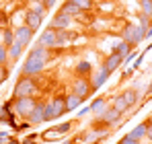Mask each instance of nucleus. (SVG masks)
I'll return each instance as SVG.
<instances>
[{"mask_svg":"<svg viewBox=\"0 0 152 144\" xmlns=\"http://www.w3.org/2000/svg\"><path fill=\"white\" fill-rule=\"evenodd\" d=\"M146 39H152V27L148 29V33H146Z\"/></svg>","mask_w":152,"mask_h":144,"instance_id":"obj_45","label":"nucleus"},{"mask_svg":"<svg viewBox=\"0 0 152 144\" xmlns=\"http://www.w3.org/2000/svg\"><path fill=\"white\" fill-rule=\"evenodd\" d=\"M88 113H91V107H88V105H84V107H80V109L76 111V115H78V120H80V118H86Z\"/></svg>","mask_w":152,"mask_h":144,"instance_id":"obj_39","label":"nucleus"},{"mask_svg":"<svg viewBox=\"0 0 152 144\" xmlns=\"http://www.w3.org/2000/svg\"><path fill=\"white\" fill-rule=\"evenodd\" d=\"M117 144H140V142H138L136 138H132L129 134H126L124 138H119V142H117Z\"/></svg>","mask_w":152,"mask_h":144,"instance_id":"obj_37","label":"nucleus"},{"mask_svg":"<svg viewBox=\"0 0 152 144\" xmlns=\"http://www.w3.org/2000/svg\"><path fill=\"white\" fill-rule=\"evenodd\" d=\"M146 140L152 142V123H148V128H146Z\"/></svg>","mask_w":152,"mask_h":144,"instance_id":"obj_42","label":"nucleus"},{"mask_svg":"<svg viewBox=\"0 0 152 144\" xmlns=\"http://www.w3.org/2000/svg\"><path fill=\"white\" fill-rule=\"evenodd\" d=\"M70 93H74L76 97H80L82 101H86L88 97L93 95V87H91V80L88 78H82V76H74L72 84H70Z\"/></svg>","mask_w":152,"mask_h":144,"instance_id":"obj_5","label":"nucleus"},{"mask_svg":"<svg viewBox=\"0 0 152 144\" xmlns=\"http://www.w3.org/2000/svg\"><path fill=\"white\" fill-rule=\"evenodd\" d=\"M23 54H25V48H23L19 41H15L12 46H8V66H12Z\"/></svg>","mask_w":152,"mask_h":144,"instance_id":"obj_18","label":"nucleus"},{"mask_svg":"<svg viewBox=\"0 0 152 144\" xmlns=\"http://www.w3.org/2000/svg\"><path fill=\"white\" fill-rule=\"evenodd\" d=\"M74 144H88V142H84V140H76Z\"/></svg>","mask_w":152,"mask_h":144,"instance_id":"obj_46","label":"nucleus"},{"mask_svg":"<svg viewBox=\"0 0 152 144\" xmlns=\"http://www.w3.org/2000/svg\"><path fill=\"white\" fill-rule=\"evenodd\" d=\"M50 27H53V29H70L72 27V17H68V15L58 10L53 15V19L50 21Z\"/></svg>","mask_w":152,"mask_h":144,"instance_id":"obj_13","label":"nucleus"},{"mask_svg":"<svg viewBox=\"0 0 152 144\" xmlns=\"http://www.w3.org/2000/svg\"><path fill=\"white\" fill-rule=\"evenodd\" d=\"M2 115H4V109H2V107H0V118H2Z\"/></svg>","mask_w":152,"mask_h":144,"instance_id":"obj_48","label":"nucleus"},{"mask_svg":"<svg viewBox=\"0 0 152 144\" xmlns=\"http://www.w3.org/2000/svg\"><path fill=\"white\" fill-rule=\"evenodd\" d=\"M56 41H58V29H53L50 25H48V29L41 31L39 39H37L39 46H43V48H48V49H56Z\"/></svg>","mask_w":152,"mask_h":144,"instance_id":"obj_9","label":"nucleus"},{"mask_svg":"<svg viewBox=\"0 0 152 144\" xmlns=\"http://www.w3.org/2000/svg\"><path fill=\"white\" fill-rule=\"evenodd\" d=\"M72 2H74L82 12H88V10H93V6H95V0H72Z\"/></svg>","mask_w":152,"mask_h":144,"instance_id":"obj_30","label":"nucleus"},{"mask_svg":"<svg viewBox=\"0 0 152 144\" xmlns=\"http://www.w3.org/2000/svg\"><path fill=\"white\" fill-rule=\"evenodd\" d=\"M111 78V74L107 70H103V68H99V70H95L91 76H88V80H91V87H93V91H99L101 87H105V82Z\"/></svg>","mask_w":152,"mask_h":144,"instance_id":"obj_11","label":"nucleus"},{"mask_svg":"<svg viewBox=\"0 0 152 144\" xmlns=\"http://www.w3.org/2000/svg\"><path fill=\"white\" fill-rule=\"evenodd\" d=\"M121 118H124V115H121V113H119L113 105H109V107L103 111L101 115H97L95 120H101L103 123L111 130V128H117V126H121V123H124V121H121Z\"/></svg>","mask_w":152,"mask_h":144,"instance_id":"obj_6","label":"nucleus"},{"mask_svg":"<svg viewBox=\"0 0 152 144\" xmlns=\"http://www.w3.org/2000/svg\"><path fill=\"white\" fill-rule=\"evenodd\" d=\"M10 140H12L10 132H0V144H8Z\"/></svg>","mask_w":152,"mask_h":144,"instance_id":"obj_40","label":"nucleus"},{"mask_svg":"<svg viewBox=\"0 0 152 144\" xmlns=\"http://www.w3.org/2000/svg\"><path fill=\"white\" fill-rule=\"evenodd\" d=\"M138 8H140V15L152 19V0H138Z\"/></svg>","mask_w":152,"mask_h":144,"instance_id":"obj_26","label":"nucleus"},{"mask_svg":"<svg viewBox=\"0 0 152 144\" xmlns=\"http://www.w3.org/2000/svg\"><path fill=\"white\" fill-rule=\"evenodd\" d=\"M2 37H4V39H2V46H6V48L12 46V43H15V29L6 27V29L2 31Z\"/></svg>","mask_w":152,"mask_h":144,"instance_id":"obj_28","label":"nucleus"},{"mask_svg":"<svg viewBox=\"0 0 152 144\" xmlns=\"http://www.w3.org/2000/svg\"><path fill=\"white\" fill-rule=\"evenodd\" d=\"M82 103H84V101H82L80 97H76L74 93H66V109H68V111H78Z\"/></svg>","mask_w":152,"mask_h":144,"instance_id":"obj_22","label":"nucleus"},{"mask_svg":"<svg viewBox=\"0 0 152 144\" xmlns=\"http://www.w3.org/2000/svg\"><path fill=\"white\" fill-rule=\"evenodd\" d=\"M111 105H113V107H115L121 115H126L127 111H129V103L126 101V97L121 95V93H119V95H115L113 99H111Z\"/></svg>","mask_w":152,"mask_h":144,"instance_id":"obj_21","label":"nucleus"},{"mask_svg":"<svg viewBox=\"0 0 152 144\" xmlns=\"http://www.w3.org/2000/svg\"><path fill=\"white\" fill-rule=\"evenodd\" d=\"M138 25L148 33V29L152 27V19H148V17H144V15H138Z\"/></svg>","mask_w":152,"mask_h":144,"instance_id":"obj_32","label":"nucleus"},{"mask_svg":"<svg viewBox=\"0 0 152 144\" xmlns=\"http://www.w3.org/2000/svg\"><path fill=\"white\" fill-rule=\"evenodd\" d=\"M50 51H51V49L43 48V46H39V43L35 41V43H33V48H31V51H29V56H33V58H41V60H45V62H48Z\"/></svg>","mask_w":152,"mask_h":144,"instance_id":"obj_23","label":"nucleus"},{"mask_svg":"<svg viewBox=\"0 0 152 144\" xmlns=\"http://www.w3.org/2000/svg\"><path fill=\"white\" fill-rule=\"evenodd\" d=\"M41 23H43V17L27 8V12H25V25H27V27H31L33 31H37V29L41 27Z\"/></svg>","mask_w":152,"mask_h":144,"instance_id":"obj_16","label":"nucleus"},{"mask_svg":"<svg viewBox=\"0 0 152 144\" xmlns=\"http://www.w3.org/2000/svg\"><path fill=\"white\" fill-rule=\"evenodd\" d=\"M88 107H91V113H93L95 118H97V115H101L103 111L109 107V103H107V97H103V95L95 97V99L91 101V105H88Z\"/></svg>","mask_w":152,"mask_h":144,"instance_id":"obj_15","label":"nucleus"},{"mask_svg":"<svg viewBox=\"0 0 152 144\" xmlns=\"http://www.w3.org/2000/svg\"><path fill=\"white\" fill-rule=\"evenodd\" d=\"M8 74H10V68H8V66H4V64H0V84L8 78Z\"/></svg>","mask_w":152,"mask_h":144,"instance_id":"obj_36","label":"nucleus"},{"mask_svg":"<svg viewBox=\"0 0 152 144\" xmlns=\"http://www.w3.org/2000/svg\"><path fill=\"white\" fill-rule=\"evenodd\" d=\"M43 2H45V6H48V10H50V8L56 6V2H58V0H43Z\"/></svg>","mask_w":152,"mask_h":144,"instance_id":"obj_44","label":"nucleus"},{"mask_svg":"<svg viewBox=\"0 0 152 144\" xmlns=\"http://www.w3.org/2000/svg\"><path fill=\"white\" fill-rule=\"evenodd\" d=\"M60 138H64L53 126L51 128H48L45 132H41V140H45V142H56V140H60Z\"/></svg>","mask_w":152,"mask_h":144,"instance_id":"obj_25","label":"nucleus"},{"mask_svg":"<svg viewBox=\"0 0 152 144\" xmlns=\"http://www.w3.org/2000/svg\"><path fill=\"white\" fill-rule=\"evenodd\" d=\"M0 64L8 66V48L2 46V43H0ZM8 68H10V66H8Z\"/></svg>","mask_w":152,"mask_h":144,"instance_id":"obj_34","label":"nucleus"},{"mask_svg":"<svg viewBox=\"0 0 152 144\" xmlns=\"http://www.w3.org/2000/svg\"><path fill=\"white\" fill-rule=\"evenodd\" d=\"M27 130H31V121L29 120H21L19 121V130H17V132H27Z\"/></svg>","mask_w":152,"mask_h":144,"instance_id":"obj_38","label":"nucleus"},{"mask_svg":"<svg viewBox=\"0 0 152 144\" xmlns=\"http://www.w3.org/2000/svg\"><path fill=\"white\" fill-rule=\"evenodd\" d=\"M43 120L45 121H53V111H51L50 101H43Z\"/></svg>","mask_w":152,"mask_h":144,"instance_id":"obj_33","label":"nucleus"},{"mask_svg":"<svg viewBox=\"0 0 152 144\" xmlns=\"http://www.w3.org/2000/svg\"><path fill=\"white\" fill-rule=\"evenodd\" d=\"M45 66H48L45 60H41V58H33V56H27L25 64H23V68H21V76H31V78H35V76L43 74Z\"/></svg>","mask_w":152,"mask_h":144,"instance_id":"obj_4","label":"nucleus"},{"mask_svg":"<svg viewBox=\"0 0 152 144\" xmlns=\"http://www.w3.org/2000/svg\"><path fill=\"white\" fill-rule=\"evenodd\" d=\"M146 121H148V123H152V113L148 115V118H146Z\"/></svg>","mask_w":152,"mask_h":144,"instance_id":"obj_47","label":"nucleus"},{"mask_svg":"<svg viewBox=\"0 0 152 144\" xmlns=\"http://www.w3.org/2000/svg\"><path fill=\"white\" fill-rule=\"evenodd\" d=\"M134 74H136V70H134V68H132V66H127L126 70H124V78H132V76H134Z\"/></svg>","mask_w":152,"mask_h":144,"instance_id":"obj_41","label":"nucleus"},{"mask_svg":"<svg viewBox=\"0 0 152 144\" xmlns=\"http://www.w3.org/2000/svg\"><path fill=\"white\" fill-rule=\"evenodd\" d=\"M53 128H56V130H58V132H60V134L64 136V134H70V132H72V128H74V121H64V123H56Z\"/></svg>","mask_w":152,"mask_h":144,"instance_id":"obj_31","label":"nucleus"},{"mask_svg":"<svg viewBox=\"0 0 152 144\" xmlns=\"http://www.w3.org/2000/svg\"><path fill=\"white\" fill-rule=\"evenodd\" d=\"M146 101H150L152 99V80H150V84H148V91H146V97H144Z\"/></svg>","mask_w":152,"mask_h":144,"instance_id":"obj_43","label":"nucleus"},{"mask_svg":"<svg viewBox=\"0 0 152 144\" xmlns=\"http://www.w3.org/2000/svg\"><path fill=\"white\" fill-rule=\"evenodd\" d=\"M93 72H95V68H93V64H91L88 60H78V62H76V66H74V76L88 78Z\"/></svg>","mask_w":152,"mask_h":144,"instance_id":"obj_14","label":"nucleus"},{"mask_svg":"<svg viewBox=\"0 0 152 144\" xmlns=\"http://www.w3.org/2000/svg\"><path fill=\"white\" fill-rule=\"evenodd\" d=\"M146 128H148V121L144 120V121H142V123H138L136 128H132V130H129L127 134H129L132 138H136L138 142L142 144V142H144V140H146Z\"/></svg>","mask_w":152,"mask_h":144,"instance_id":"obj_19","label":"nucleus"},{"mask_svg":"<svg viewBox=\"0 0 152 144\" xmlns=\"http://www.w3.org/2000/svg\"><path fill=\"white\" fill-rule=\"evenodd\" d=\"M60 12H64V15L72 17V19H80V15H82V10L76 6L72 0H64V4L60 6Z\"/></svg>","mask_w":152,"mask_h":144,"instance_id":"obj_17","label":"nucleus"},{"mask_svg":"<svg viewBox=\"0 0 152 144\" xmlns=\"http://www.w3.org/2000/svg\"><path fill=\"white\" fill-rule=\"evenodd\" d=\"M29 10H33V12L41 15V17H45V12H48V6H45V2H43V0H41V2H31Z\"/></svg>","mask_w":152,"mask_h":144,"instance_id":"obj_29","label":"nucleus"},{"mask_svg":"<svg viewBox=\"0 0 152 144\" xmlns=\"http://www.w3.org/2000/svg\"><path fill=\"white\" fill-rule=\"evenodd\" d=\"M121 39L127 41L132 48H136V46H140V43L146 39V31L138 23H126L124 31H121Z\"/></svg>","mask_w":152,"mask_h":144,"instance_id":"obj_2","label":"nucleus"},{"mask_svg":"<svg viewBox=\"0 0 152 144\" xmlns=\"http://www.w3.org/2000/svg\"><path fill=\"white\" fill-rule=\"evenodd\" d=\"M132 49H136V48H132V46H129L127 41H124V39H119V41L115 43V48H113V51H117V54H121V56L126 58V56L129 54V51H132Z\"/></svg>","mask_w":152,"mask_h":144,"instance_id":"obj_27","label":"nucleus"},{"mask_svg":"<svg viewBox=\"0 0 152 144\" xmlns=\"http://www.w3.org/2000/svg\"><path fill=\"white\" fill-rule=\"evenodd\" d=\"M50 105H51V111H53V120H60L64 113H68L66 109V95H56L53 99H50Z\"/></svg>","mask_w":152,"mask_h":144,"instance_id":"obj_10","label":"nucleus"},{"mask_svg":"<svg viewBox=\"0 0 152 144\" xmlns=\"http://www.w3.org/2000/svg\"><path fill=\"white\" fill-rule=\"evenodd\" d=\"M39 93V84L35 78L31 76H19L15 89H12V99H19V97H37Z\"/></svg>","mask_w":152,"mask_h":144,"instance_id":"obj_1","label":"nucleus"},{"mask_svg":"<svg viewBox=\"0 0 152 144\" xmlns=\"http://www.w3.org/2000/svg\"><path fill=\"white\" fill-rule=\"evenodd\" d=\"M29 121H31V126H39V123H43V101H37V105H35V109L31 111V115H29Z\"/></svg>","mask_w":152,"mask_h":144,"instance_id":"obj_20","label":"nucleus"},{"mask_svg":"<svg viewBox=\"0 0 152 144\" xmlns=\"http://www.w3.org/2000/svg\"><path fill=\"white\" fill-rule=\"evenodd\" d=\"M35 105H37V97H19V99H12V109L19 115V120H29V115L35 109Z\"/></svg>","mask_w":152,"mask_h":144,"instance_id":"obj_3","label":"nucleus"},{"mask_svg":"<svg viewBox=\"0 0 152 144\" xmlns=\"http://www.w3.org/2000/svg\"><path fill=\"white\" fill-rule=\"evenodd\" d=\"M121 95L126 97V101L129 103V107H134L138 101H140V93H138V89H134V87H127L121 91Z\"/></svg>","mask_w":152,"mask_h":144,"instance_id":"obj_24","label":"nucleus"},{"mask_svg":"<svg viewBox=\"0 0 152 144\" xmlns=\"http://www.w3.org/2000/svg\"><path fill=\"white\" fill-rule=\"evenodd\" d=\"M119 66H124V56L117 54V51H109V54L103 58V62H101V68H103V70H107L109 74L117 72Z\"/></svg>","mask_w":152,"mask_h":144,"instance_id":"obj_8","label":"nucleus"},{"mask_svg":"<svg viewBox=\"0 0 152 144\" xmlns=\"http://www.w3.org/2000/svg\"><path fill=\"white\" fill-rule=\"evenodd\" d=\"M136 56H138V51H136V49H132V51L127 54L126 58H124V66H129V64H134V60H136Z\"/></svg>","mask_w":152,"mask_h":144,"instance_id":"obj_35","label":"nucleus"},{"mask_svg":"<svg viewBox=\"0 0 152 144\" xmlns=\"http://www.w3.org/2000/svg\"><path fill=\"white\" fill-rule=\"evenodd\" d=\"M76 39V33L70 29H58V41H56V49H62L66 46H70Z\"/></svg>","mask_w":152,"mask_h":144,"instance_id":"obj_12","label":"nucleus"},{"mask_svg":"<svg viewBox=\"0 0 152 144\" xmlns=\"http://www.w3.org/2000/svg\"><path fill=\"white\" fill-rule=\"evenodd\" d=\"M33 39H35V31L31 27H27V25H17L15 27V41H19L25 49L33 43Z\"/></svg>","mask_w":152,"mask_h":144,"instance_id":"obj_7","label":"nucleus"}]
</instances>
